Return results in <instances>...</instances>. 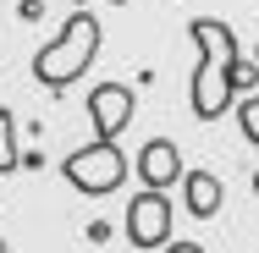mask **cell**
<instances>
[{
  "label": "cell",
  "instance_id": "6da1fadb",
  "mask_svg": "<svg viewBox=\"0 0 259 253\" xmlns=\"http://www.w3.org/2000/svg\"><path fill=\"white\" fill-rule=\"evenodd\" d=\"M193 44H199V66H193V116L199 121H215L232 110V94L237 88H254V72L237 61V33L221 22V17H193L188 22Z\"/></svg>",
  "mask_w": 259,
  "mask_h": 253
},
{
  "label": "cell",
  "instance_id": "7a4b0ae2",
  "mask_svg": "<svg viewBox=\"0 0 259 253\" xmlns=\"http://www.w3.org/2000/svg\"><path fill=\"white\" fill-rule=\"evenodd\" d=\"M94 55H100V17L89 6H77L50 44H39V55H33V83L50 88V94H66L94 66Z\"/></svg>",
  "mask_w": 259,
  "mask_h": 253
},
{
  "label": "cell",
  "instance_id": "3957f363",
  "mask_svg": "<svg viewBox=\"0 0 259 253\" xmlns=\"http://www.w3.org/2000/svg\"><path fill=\"white\" fill-rule=\"evenodd\" d=\"M61 176L77 187V193H89V198H105V193H116L121 182H127V154L116 149V143H83V149H72L61 160Z\"/></svg>",
  "mask_w": 259,
  "mask_h": 253
},
{
  "label": "cell",
  "instance_id": "277c9868",
  "mask_svg": "<svg viewBox=\"0 0 259 253\" xmlns=\"http://www.w3.org/2000/svg\"><path fill=\"white\" fill-rule=\"evenodd\" d=\"M127 242L133 248H165L171 242V198L165 193H138L127 198Z\"/></svg>",
  "mask_w": 259,
  "mask_h": 253
},
{
  "label": "cell",
  "instance_id": "5b68a950",
  "mask_svg": "<svg viewBox=\"0 0 259 253\" xmlns=\"http://www.w3.org/2000/svg\"><path fill=\"white\" fill-rule=\"evenodd\" d=\"M133 110H138V94H133L127 83H100V88H89V121H94V138H100V143H116V138L127 132Z\"/></svg>",
  "mask_w": 259,
  "mask_h": 253
},
{
  "label": "cell",
  "instance_id": "8992f818",
  "mask_svg": "<svg viewBox=\"0 0 259 253\" xmlns=\"http://www.w3.org/2000/svg\"><path fill=\"white\" fill-rule=\"evenodd\" d=\"M182 176H188V165H182V149H177L171 138H149V143L138 149V182H144L149 193L177 187Z\"/></svg>",
  "mask_w": 259,
  "mask_h": 253
},
{
  "label": "cell",
  "instance_id": "52a82bcc",
  "mask_svg": "<svg viewBox=\"0 0 259 253\" xmlns=\"http://www.w3.org/2000/svg\"><path fill=\"white\" fill-rule=\"evenodd\" d=\"M182 198H188V215L215 220V215H221V204H226V187H221V176H215V171H188V176H182Z\"/></svg>",
  "mask_w": 259,
  "mask_h": 253
},
{
  "label": "cell",
  "instance_id": "ba28073f",
  "mask_svg": "<svg viewBox=\"0 0 259 253\" xmlns=\"http://www.w3.org/2000/svg\"><path fill=\"white\" fill-rule=\"evenodd\" d=\"M22 165V149H17V121H11V110H0V176L6 171H17Z\"/></svg>",
  "mask_w": 259,
  "mask_h": 253
},
{
  "label": "cell",
  "instance_id": "9c48e42d",
  "mask_svg": "<svg viewBox=\"0 0 259 253\" xmlns=\"http://www.w3.org/2000/svg\"><path fill=\"white\" fill-rule=\"evenodd\" d=\"M237 127H243V138H248V143L259 149V88H254V94H248L243 105H237Z\"/></svg>",
  "mask_w": 259,
  "mask_h": 253
},
{
  "label": "cell",
  "instance_id": "30bf717a",
  "mask_svg": "<svg viewBox=\"0 0 259 253\" xmlns=\"http://www.w3.org/2000/svg\"><path fill=\"white\" fill-rule=\"evenodd\" d=\"M17 11H22V17H28V22H39V17H45V0H22V6H17Z\"/></svg>",
  "mask_w": 259,
  "mask_h": 253
},
{
  "label": "cell",
  "instance_id": "8fae6325",
  "mask_svg": "<svg viewBox=\"0 0 259 253\" xmlns=\"http://www.w3.org/2000/svg\"><path fill=\"white\" fill-rule=\"evenodd\" d=\"M165 253H204L199 242H165Z\"/></svg>",
  "mask_w": 259,
  "mask_h": 253
},
{
  "label": "cell",
  "instance_id": "7c38bea8",
  "mask_svg": "<svg viewBox=\"0 0 259 253\" xmlns=\"http://www.w3.org/2000/svg\"><path fill=\"white\" fill-rule=\"evenodd\" d=\"M77 6H83V0H77ZM110 6H127V0H110Z\"/></svg>",
  "mask_w": 259,
  "mask_h": 253
},
{
  "label": "cell",
  "instance_id": "4fadbf2b",
  "mask_svg": "<svg viewBox=\"0 0 259 253\" xmlns=\"http://www.w3.org/2000/svg\"><path fill=\"white\" fill-rule=\"evenodd\" d=\"M254 193H259V171H254Z\"/></svg>",
  "mask_w": 259,
  "mask_h": 253
},
{
  "label": "cell",
  "instance_id": "5bb4252c",
  "mask_svg": "<svg viewBox=\"0 0 259 253\" xmlns=\"http://www.w3.org/2000/svg\"><path fill=\"white\" fill-rule=\"evenodd\" d=\"M0 253H6V242H0Z\"/></svg>",
  "mask_w": 259,
  "mask_h": 253
},
{
  "label": "cell",
  "instance_id": "9a60e30c",
  "mask_svg": "<svg viewBox=\"0 0 259 253\" xmlns=\"http://www.w3.org/2000/svg\"><path fill=\"white\" fill-rule=\"evenodd\" d=\"M254 55H259V50H254Z\"/></svg>",
  "mask_w": 259,
  "mask_h": 253
}]
</instances>
